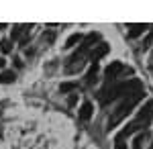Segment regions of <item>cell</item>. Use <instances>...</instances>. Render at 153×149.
<instances>
[{"mask_svg":"<svg viewBox=\"0 0 153 149\" xmlns=\"http://www.w3.org/2000/svg\"><path fill=\"white\" fill-rule=\"evenodd\" d=\"M143 90V84L139 80H131V82H120V84H114L110 88H104L100 92V102L102 104H108L112 100H117L118 96H129L133 92H139Z\"/></svg>","mask_w":153,"mask_h":149,"instance_id":"1","label":"cell"},{"mask_svg":"<svg viewBox=\"0 0 153 149\" xmlns=\"http://www.w3.org/2000/svg\"><path fill=\"white\" fill-rule=\"evenodd\" d=\"M143 94H145V90H139V92H133V94H129V96H125V100L118 104V108L112 112V116L108 118V129H112V127H117L125 116L129 115L131 110L139 104V100L143 98Z\"/></svg>","mask_w":153,"mask_h":149,"instance_id":"2","label":"cell"},{"mask_svg":"<svg viewBox=\"0 0 153 149\" xmlns=\"http://www.w3.org/2000/svg\"><path fill=\"white\" fill-rule=\"evenodd\" d=\"M120 72H123V63H120V61H112V63L104 69V76H106L108 82H112V80H117V76Z\"/></svg>","mask_w":153,"mask_h":149,"instance_id":"3","label":"cell"},{"mask_svg":"<svg viewBox=\"0 0 153 149\" xmlns=\"http://www.w3.org/2000/svg\"><path fill=\"white\" fill-rule=\"evenodd\" d=\"M108 49H110V47L106 45V43H98V45H94V49L90 51V59H92V63H96L100 57H104L106 53H108Z\"/></svg>","mask_w":153,"mask_h":149,"instance_id":"4","label":"cell"},{"mask_svg":"<svg viewBox=\"0 0 153 149\" xmlns=\"http://www.w3.org/2000/svg\"><path fill=\"white\" fill-rule=\"evenodd\" d=\"M94 112V108H92V102H84L82 108H80V118L82 121H90V116Z\"/></svg>","mask_w":153,"mask_h":149,"instance_id":"5","label":"cell"},{"mask_svg":"<svg viewBox=\"0 0 153 149\" xmlns=\"http://www.w3.org/2000/svg\"><path fill=\"white\" fill-rule=\"evenodd\" d=\"M139 116L145 118V121H151V118H153V100H149V102L143 106L141 112H139Z\"/></svg>","mask_w":153,"mask_h":149,"instance_id":"6","label":"cell"},{"mask_svg":"<svg viewBox=\"0 0 153 149\" xmlns=\"http://www.w3.org/2000/svg\"><path fill=\"white\" fill-rule=\"evenodd\" d=\"M145 29H147V25H131L129 37H131V39H135V37H139V35L145 33Z\"/></svg>","mask_w":153,"mask_h":149,"instance_id":"7","label":"cell"},{"mask_svg":"<svg viewBox=\"0 0 153 149\" xmlns=\"http://www.w3.org/2000/svg\"><path fill=\"white\" fill-rule=\"evenodd\" d=\"M14 72H10V69H6V72H2L0 74V84H12L14 82Z\"/></svg>","mask_w":153,"mask_h":149,"instance_id":"8","label":"cell"},{"mask_svg":"<svg viewBox=\"0 0 153 149\" xmlns=\"http://www.w3.org/2000/svg\"><path fill=\"white\" fill-rule=\"evenodd\" d=\"M82 35L80 33H74V35H70V37H68V41H65V47H74L76 45V43H82Z\"/></svg>","mask_w":153,"mask_h":149,"instance_id":"9","label":"cell"},{"mask_svg":"<svg viewBox=\"0 0 153 149\" xmlns=\"http://www.w3.org/2000/svg\"><path fill=\"white\" fill-rule=\"evenodd\" d=\"M96 72H98V66L92 63V68L88 69V74H86V84H92V82L96 80Z\"/></svg>","mask_w":153,"mask_h":149,"instance_id":"10","label":"cell"},{"mask_svg":"<svg viewBox=\"0 0 153 149\" xmlns=\"http://www.w3.org/2000/svg\"><path fill=\"white\" fill-rule=\"evenodd\" d=\"M145 139H147V135L145 133H139L137 137H135V143H133V149H141L143 143H145Z\"/></svg>","mask_w":153,"mask_h":149,"instance_id":"11","label":"cell"},{"mask_svg":"<svg viewBox=\"0 0 153 149\" xmlns=\"http://www.w3.org/2000/svg\"><path fill=\"white\" fill-rule=\"evenodd\" d=\"M76 86H78V84H76V82H65V84H61V86H59V92H61V94H65V92L74 90V88H76Z\"/></svg>","mask_w":153,"mask_h":149,"instance_id":"12","label":"cell"},{"mask_svg":"<svg viewBox=\"0 0 153 149\" xmlns=\"http://www.w3.org/2000/svg\"><path fill=\"white\" fill-rule=\"evenodd\" d=\"M0 49H2V53H10V49H12L10 39H2L0 41Z\"/></svg>","mask_w":153,"mask_h":149,"instance_id":"13","label":"cell"},{"mask_svg":"<svg viewBox=\"0 0 153 149\" xmlns=\"http://www.w3.org/2000/svg\"><path fill=\"white\" fill-rule=\"evenodd\" d=\"M114 149H127V145H125V141L123 139H114Z\"/></svg>","mask_w":153,"mask_h":149,"instance_id":"14","label":"cell"},{"mask_svg":"<svg viewBox=\"0 0 153 149\" xmlns=\"http://www.w3.org/2000/svg\"><path fill=\"white\" fill-rule=\"evenodd\" d=\"M151 43H153V31H151L149 35H147V39H145V43H143V49H147V47L151 45Z\"/></svg>","mask_w":153,"mask_h":149,"instance_id":"15","label":"cell"},{"mask_svg":"<svg viewBox=\"0 0 153 149\" xmlns=\"http://www.w3.org/2000/svg\"><path fill=\"white\" fill-rule=\"evenodd\" d=\"M4 63H6V61H4V59H0V68H4Z\"/></svg>","mask_w":153,"mask_h":149,"instance_id":"16","label":"cell"},{"mask_svg":"<svg viewBox=\"0 0 153 149\" xmlns=\"http://www.w3.org/2000/svg\"><path fill=\"white\" fill-rule=\"evenodd\" d=\"M2 29H6V25H4V23H0V31H2Z\"/></svg>","mask_w":153,"mask_h":149,"instance_id":"17","label":"cell"}]
</instances>
